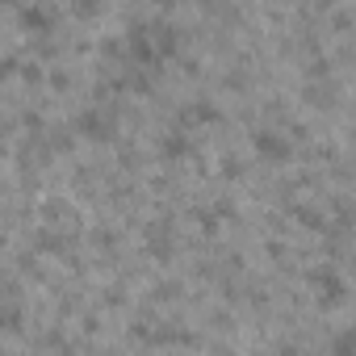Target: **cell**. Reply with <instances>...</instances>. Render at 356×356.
<instances>
[{
	"instance_id": "7",
	"label": "cell",
	"mask_w": 356,
	"mask_h": 356,
	"mask_svg": "<svg viewBox=\"0 0 356 356\" xmlns=\"http://www.w3.org/2000/svg\"><path fill=\"white\" fill-rule=\"evenodd\" d=\"M22 26L34 30V34H47V30H51V17H47L42 9H22Z\"/></svg>"
},
{
	"instance_id": "5",
	"label": "cell",
	"mask_w": 356,
	"mask_h": 356,
	"mask_svg": "<svg viewBox=\"0 0 356 356\" xmlns=\"http://www.w3.org/2000/svg\"><path fill=\"white\" fill-rule=\"evenodd\" d=\"M314 285H318L323 302H339V298H343V281H339L335 273H314Z\"/></svg>"
},
{
	"instance_id": "3",
	"label": "cell",
	"mask_w": 356,
	"mask_h": 356,
	"mask_svg": "<svg viewBox=\"0 0 356 356\" xmlns=\"http://www.w3.org/2000/svg\"><path fill=\"white\" fill-rule=\"evenodd\" d=\"M151 38H155V55H159V63L181 51V34H176L168 22H155V26H151Z\"/></svg>"
},
{
	"instance_id": "2",
	"label": "cell",
	"mask_w": 356,
	"mask_h": 356,
	"mask_svg": "<svg viewBox=\"0 0 356 356\" xmlns=\"http://www.w3.org/2000/svg\"><path fill=\"white\" fill-rule=\"evenodd\" d=\"M252 147H256V155H264V159H285V155H289V143H285L277 130H256V134H252Z\"/></svg>"
},
{
	"instance_id": "1",
	"label": "cell",
	"mask_w": 356,
	"mask_h": 356,
	"mask_svg": "<svg viewBox=\"0 0 356 356\" xmlns=\"http://www.w3.org/2000/svg\"><path fill=\"white\" fill-rule=\"evenodd\" d=\"M126 47H130V55H134L143 67H159L155 38H151V26H147V22H134V26H130V34H126Z\"/></svg>"
},
{
	"instance_id": "8",
	"label": "cell",
	"mask_w": 356,
	"mask_h": 356,
	"mask_svg": "<svg viewBox=\"0 0 356 356\" xmlns=\"http://www.w3.org/2000/svg\"><path fill=\"white\" fill-rule=\"evenodd\" d=\"M72 5H76L80 13H92V9H101V0H72Z\"/></svg>"
},
{
	"instance_id": "9",
	"label": "cell",
	"mask_w": 356,
	"mask_h": 356,
	"mask_svg": "<svg viewBox=\"0 0 356 356\" xmlns=\"http://www.w3.org/2000/svg\"><path fill=\"white\" fill-rule=\"evenodd\" d=\"M159 5H172V0H159Z\"/></svg>"
},
{
	"instance_id": "4",
	"label": "cell",
	"mask_w": 356,
	"mask_h": 356,
	"mask_svg": "<svg viewBox=\"0 0 356 356\" xmlns=\"http://www.w3.org/2000/svg\"><path fill=\"white\" fill-rule=\"evenodd\" d=\"M76 130L88 134V138H97V143L113 138V126H109V118H101V113H80V118H76Z\"/></svg>"
},
{
	"instance_id": "6",
	"label": "cell",
	"mask_w": 356,
	"mask_h": 356,
	"mask_svg": "<svg viewBox=\"0 0 356 356\" xmlns=\"http://www.w3.org/2000/svg\"><path fill=\"white\" fill-rule=\"evenodd\" d=\"M159 151H163V159H185L193 147H189V138H185V134H163Z\"/></svg>"
}]
</instances>
